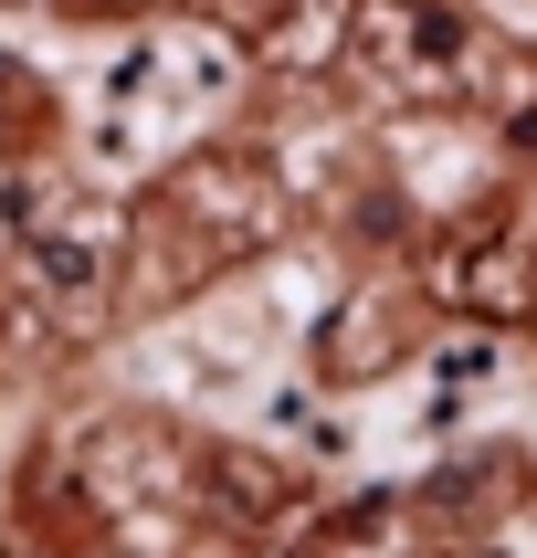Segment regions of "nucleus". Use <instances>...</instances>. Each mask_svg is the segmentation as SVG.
Returning <instances> with one entry per match:
<instances>
[{"instance_id":"obj_1","label":"nucleus","mask_w":537,"mask_h":558,"mask_svg":"<svg viewBox=\"0 0 537 558\" xmlns=\"http://www.w3.org/2000/svg\"><path fill=\"white\" fill-rule=\"evenodd\" d=\"M200 485H211V496L232 506L243 527H264V517L284 506V474L264 464V453H243V442H232V453H211V474H200Z\"/></svg>"},{"instance_id":"obj_2","label":"nucleus","mask_w":537,"mask_h":558,"mask_svg":"<svg viewBox=\"0 0 537 558\" xmlns=\"http://www.w3.org/2000/svg\"><path fill=\"white\" fill-rule=\"evenodd\" d=\"M32 264H42L63 295H85V284H95V243H53V232H42V243H32Z\"/></svg>"}]
</instances>
